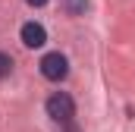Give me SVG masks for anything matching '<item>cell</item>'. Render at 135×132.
Listing matches in <instances>:
<instances>
[{
    "label": "cell",
    "instance_id": "cell-1",
    "mask_svg": "<svg viewBox=\"0 0 135 132\" xmlns=\"http://www.w3.org/2000/svg\"><path fill=\"white\" fill-rule=\"evenodd\" d=\"M44 110H47V116H50L57 126H63L66 132H79V129H75V101L69 98L66 91L50 95L47 104H44Z\"/></svg>",
    "mask_w": 135,
    "mask_h": 132
},
{
    "label": "cell",
    "instance_id": "cell-5",
    "mask_svg": "<svg viewBox=\"0 0 135 132\" xmlns=\"http://www.w3.org/2000/svg\"><path fill=\"white\" fill-rule=\"evenodd\" d=\"M9 72H13V57H9V54H3V50H0V79H6V76H9Z\"/></svg>",
    "mask_w": 135,
    "mask_h": 132
},
{
    "label": "cell",
    "instance_id": "cell-6",
    "mask_svg": "<svg viewBox=\"0 0 135 132\" xmlns=\"http://www.w3.org/2000/svg\"><path fill=\"white\" fill-rule=\"evenodd\" d=\"M25 3H28V6H44L47 0H25Z\"/></svg>",
    "mask_w": 135,
    "mask_h": 132
},
{
    "label": "cell",
    "instance_id": "cell-4",
    "mask_svg": "<svg viewBox=\"0 0 135 132\" xmlns=\"http://www.w3.org/2000/svg\"><path fill=\"white\" fill-rule=\"evenodd\" d=\"M66 10L72 16H82V13L88 10V0H66Z\"/></svg>",
    "mask_w": 135,
    "mask_h": 132
},
{
    "label": "cell",
    "instance_id": "cell-3",
    "mask_svg": "<svg viewBox=\"0 0 135 132\" xmlns=\"http://www.w3.org/2000/svg\"><path fill=\"white\" fill-rule=\"evenodd\" d=\"M19 38H22V44L25 47H44V41H47V32H44V25L41 22H25L22 25V32H19Z\"/></svg>",
    "mask_w": 135,
    "mask_h": 132
},
{
    "label": "cell",
    "instance_id": "cell-2",
    "mask_svg": "<svg viewBox=\"0 0 135 132\" xmlns=\"http://www.w3.org/2000/svg\"><path fill=\"white\" fill-rule=\"evenodd\" d=\"M41 76L47 79V82H63L69 76V60L60 54V50H50V54H44L41 57Z\"/></svg>",
    "mask_w": 135,
    "mask_h": 132
}]
</instances>
